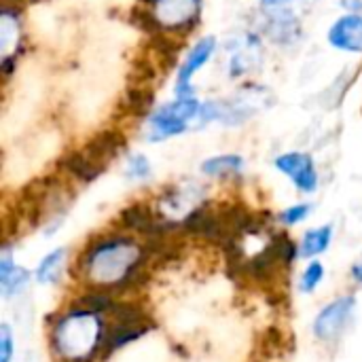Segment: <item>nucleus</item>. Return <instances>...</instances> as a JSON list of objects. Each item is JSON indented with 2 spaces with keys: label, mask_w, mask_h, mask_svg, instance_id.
Listing matches in <instances>:
<instances>
[{
  "label": "nucleus",
  "mask_w": 362,
  "mask_h": 362,
  "mask_svg": "<svg viewBox=\"0 0 362 362\" xmlns=\"http://www.w3.org/2000/svg\"><path fill=\"white\" fill-rule=\"evenodd\" d=\"M144 257L140 244L129 238H104L83 252L78 265L91 284L106 288L132 282Z\"/></svg>",
  "instance_id": "nucleus-1"
},
{
  "label": "nucleus",
  "mask_w": 362,
  "mask_h": 362,
  "mask_svg": "<svg viewBox=\"0 0 362 362\" xmlns=\"http://www.w3.org/2000/svg\"><path fill=\"white\" fill-rule=\"evenodd\" d=\"M331 240H333V227L331 225L316 227V229H312V231H308L303 235L299 255L301 257H316V255L325 252L331 246Z\"/></svg>",
  "instance_id": "nucleus-14"
},
{
  "label": "nucleus",
  "mask_w": 362,
  "mask_h": 362,
  "mask_svg": "<svg viewBox=\"0 0 362 362\" xmlns=\"http://www.w3.org/2000/svg\"><path fill=\"white\" fill-rule=\"evenodd\" d=\"M352 278H354V282L362 284V257L352 265Z\"/></svg>",
  "instance_id": "nucleus-25"
},
{
  "label": "nucleus",
  "mask_w": 362,
  "mask_h": 362,
  "mask_svg": "<svg viewBox=\"0 0 362 362\" xmlns=\"http://www.w3.org/2000/svg\"><path fill=\"white\" fill-rule=\"evenodd\" d=\"M276 168L288 176L295 187L303 193H314L318 189V172L314 159L305 153H286L276 159Z\"/></svg>",
  "instance_id": "nucleus-7"
},
{
  "label": "nucleus",
  "mask_w": 362,
  "mask_h": 362,
  "mask_svg": "<svg viewBox=\"0 0 362 362\" xmlns=\"http://www.w3.org/2000/svg\"><path fill=\"white\" fill-rule=\"evenodd\" d=\"M356 310V299L354 297H339L327 308L320 310V314L314 320V335L322 341H333L337 339L346 327L350 325L352 316Z\"/></svg>",
  "instance_id": "nucleus-6"
},
{
  "label": "nucleus",
  "mask_w": 362,
  "mask_h": 362,
  "mask_svg": "<svg viewBox=\"0 0 362 362\" xmlns=\"http://www.w3.org/2000/svg\"><path fill=\"white\" fill-rule=\"evenodd\" d=\"M214 49H216V40H214L212 36L202 38V40L191 49L187 62L182 64V68H180V72H178V95H191V89H189L191 78H193V74H195L204 64H208V59L212 57Z\"/></svg>",
  "instance_id": "nucleus-10"
},
{
  "label": "nucleus",
  "mask_w": 362,
  "mask_h": 362,
  "mask_svg": "<svg viewBox=\"0 0 362 362\" xmlns=\"http://www.w3.org/2000/svg\"><path fill=\"white\" fill-rule=\"evenodd\" d=\"M127 178L132 180H146L151 176V163L144 155H134L127 161V170H125Z\"/></svg>",
  "instance_id": "nucleus-22"
},
{
  "label": "nucleus",
  "mask_w": 362,
  "mask_h": 362,
  "mask_svg": "<svg viewBox=\"0 0 362 362\" xmlns=\"http://www.w3.org/2000/svg\"><path fill=\"white\" fill-rule=\"evenodd\" d=\"M30 282V274L23 267L13 265V259L8 252L2 255L0 259V291L4 297H13L21 293Z\"/></svg>",
  "instance_id": "nucleus-12"
},
{
  "label": "nucleus",
  "mask_w": 362,
  "mask_h": 362,
  "mask_svg": "<svg viewBox=\"0 0 362 362\" xmlns=\"http://www.w3.org/2000/svg\"><path fill=\"white\" fill-rule=\"evenodd\" d=\"M125 146V138L121 132H104V134H98L95 138H91L87 142V146L83 148V153L93 159L95 163H100L102 168L108 165V161L112 157H117V153Z\"/></svg>",
  "instance_id": "nucleus-11"
},
{
  "label": "nucleus",
  "mask_w": 362,
  "mask_h": 362,
  "mask_svg": "<svg viewBox=\"0 0 362 362\" xmlns=\"http://www.w3.org/2000/svg\"><path fill=\"white\" fill-rule=\"evenodd\" d=\"M64 261H66V250L64 248H57L53 252H49L38 269H36V280L40 284H49V282H57V278L62 276V269H64Z\"/></svg>",
  "instance_id": "nucleus-16"
},
{
  "label": "nucleus",
  "mask_w": 362,
  "mask_h": 362,
  "mask_svg": "<svg viewBox=\"0 0 362 362\" xmlns=\"http://www.w3.org/2000/svg\"><path fill=\"white\" fill-rule=\"evenodd\" d=\"M13 358V333L8 325L0 327V362H11Z\"/></svg>",
  "instance_id": "nucleus-24"
},
{
  "label": "nucleus",
  "mask_w": 362,
  "mask_h": 362,
  "mask_svg": "<svg viewBox=\"0 0 362 362\" xmlns=\"http://www.w3.org/2000/svg\"><path fill=\"white\" fill-rule=\"evenodd\" d=\"M329 42L335 49L350 51V53H362V15L350 13L333 23L329 30Z\"/></svg>",
  "instance_id": "nucleus-9"
},
{
  "label": "nucleus",
  "mask_w": 362,
  "mask_h": 362,
  "mask_svg": "<svg viewBox=\"0 0 362 362\" xmlns=\"http://www.w3.org/2000/svg\"><path fill=\"white\" fill-rule=\"evenodd\" d=\"M310 212H312V206L310 204H297V206H291L288 210H284L282 214H280V223H284V225H299L301 221H305L308 216H310Z\"/></svg>",
  "instance_id": "nucleus-23"
},
{
  "label": "nucleus",
  "mask_w": 362,
  "mask_h": 362,
  "mask_svg": "<svg viewBox=\"0 0 362 362\" xmlns=\"http://www.w3.org/2000/svg\"><path fill=\"white\" fill-rule=\"evenodd\" d=\"M244 170V159L240 155H221L202 163V172L208 176H235Z\"/></svg>",
  "instance_id": "nucleus-15"
},
{
  "label": "nucleus",
  "mask_w": 362,
  "mask_h": 362,
  "mask_svg": "<svg viewBox=\"0 0 362 362\" xmlns=\"http://www.w3.org/2000/svg\"><path fill=\"white\" fill-rule=\"evenodd\" d=\"M62 168H64L68 174H72L74 178L83 180V182H91V180H95V178L104 172V168H102L100 163H95L93 159H89L83 151L68 153V155L62 159Z\"/></svg>",
  "instance_id": "nucleus-13"
},
{
  "label": "nucleus",
  "mask_w": 362,
  "mask_h": 362,
  "mask_svg": "<svg viewBox=\"0 0 362 362\" xmlns=\"http://www.w3.org/2000/svg\"><path fill=\"white\" fill-rule=\"evenodd\" d=\"M199 104L193 95H180L176 102L161 106L151 117V140H163L172 138L176 134H182L189 125V121L199 112Z\"/></svg>",
  "instance_id": "nucleus-4"
},
{
  "label": "nucleus",
  "mask_w": 362,
  "mask_h": 362,
  "mask_svg": "<svg viewBox=\"0 0 362 362\" xmlns=\"http://www.w3.org/2000/svg\"><path fill=\"white\" fill-rule=\"evenodd\" d=\"M104 322L85 308L64 314L51 333V346L64 362H91L102 352Z\"/></svg>",
  "instance_id": "nucleus-2"
},
{
  "label": "nucleus",
  "mask_w": 362,
  "mask_h": 362,
  "mask_svg": "<svg viewBox=\"0 0 362 362\" xmlns=\"http://www.w3.org/2000/svg\"><path fill=\"white\" fill-rule=\"evenodd\" d=\"M108 314L112 316L115 322L110 327H104V337H102L104 354H112L115 350L123 348L129 341L140 339L144 333L151 331V322L146 314L136 303H115Z\"/></svg>",
  "instance_id": "nucleus-3"
},
{
  "label": "nucleus",
  "mask_w": 362,
  "mask_h": 362,
  "mask_svg": "<svg viewBox=\"0 0 362 362\" xmlns=\"http://www.w3.org/2000/svg\"><path fill=\"white\" fill-rule=\"evenodd\" d=\"M202 0H153V17L159 28L170 32L189 30L199 17Z\"/></svg>",
  "instance_id": "nucleus-5"
},
{
  "label": "nucleus",
  "mask_w": 362,
  "mask_h": 362,
  "mask_svg": "<svg viewBox=\"0 0 362 362\" xmlns=\"http://www.w3.org/2000/svg\"><path fill=\"white\" fill-rule=\"evenodd\" d=\"M2 53L4 57H8L13 45H17V38H19V23H17V17L13 15V11L8 6H4L2 11Z\"/></svg>",
  "instance_id": "nucleus-18"
},
{
  "label": "nucleus",
  "mask_w": 362,
  "mask_h": 362,
  "mask_svg": "<svg viewBox=\"0 0 362 362\" xmlns=\"http://www.w3.org/2000/svg\"><path fill=\"white\" fill-rule=\"evenodd\" d=\"M314 0H263L261 6L269 17H286V19H297L295 11L310 8Z\"/></svg>",
  "instance_id": "nucleus-17"
},
{
  "label": "nucleus",
  "mask_w": 362,
  "mask_h": 362,
  "mask_svg": "<svg viewBox=\"0 0 362 362\" xmlns=\"http://www.w3.org/2000/svg\"><path fill=\"white\" fill-rule=\"evenodd\" d=\"M155 100V93L151 89H144V87H134L127 95V106L136 112H144Z\"/></svg>",
  "instance_id": "nucleus-21"
},
{
  "label": "nucleus",
  "mask_w": 362,
  "mask_h": 362,
  "mask_svg": "<svg viewBox=\"0 0 362 362\" xmlns=\"http://www.w3.org/2000/svg\"><path fill=\"white\" fill-rule=\"evenodd\" d=\"M121 225L134 231H140L148 238H163L174 225L159 218L148 206L144 204H134L121 212Z\"/></svg>",
  "instance_id": "nucleus-8"
},
{
  "label": "nucleus",
  "mask_w": 362,
  "mask_h": 362,
  "mask_svg": "<svg viewBox=\"0 0 362 362\" xmlns=\"http://www.w3.org/2000/svg\"><path fill=\"white\" fill-rule=\"evenodd\" d=\"M325 265L322 263H318V261H312L308 267H305V272H303V276H301V284H299V288L303 291V293H314L316 288H318V284L325 280Z\"/></svg>",
  "instance_id": "nucleus-20"
},
{
  "label": "nucleus",
  "mask_w": 362,
  "mask_h": 362,
  "mask_svg": "<svg viewBox=\"0 0 362 362\" xmlns=\"http://www.w3.org/2000/svg\"><path fill=\"white\" fill-rule=\"evenodd\" d=\"M81 305H83L85 310L93 312V314H108V312L112 310L115 301H112V297H110L108 293H104V291H95V293H87V295H83Z\"/></svg>",
  "instance_id": "nucleus-19"
}]
</instances>
